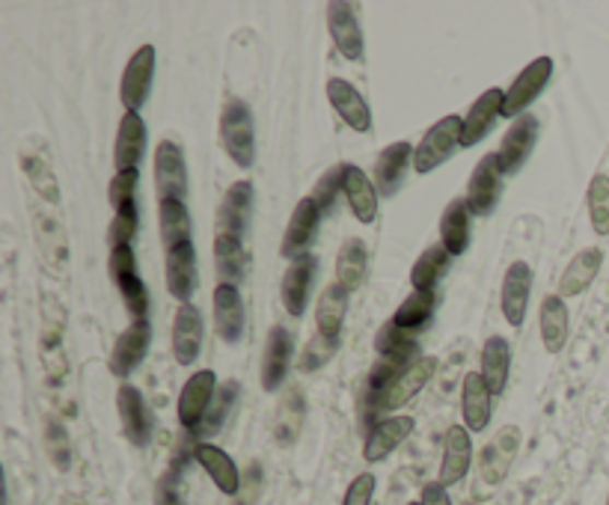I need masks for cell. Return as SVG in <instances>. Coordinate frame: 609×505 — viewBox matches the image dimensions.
I'll return each mask as SVG.
<instances>
[{"mask_svg": "<svg viewBox=\"0 0 609 505\" xmlns=\"http://www.w3.org/2000/svg\"><path fill=\"white\" fill-rule=\"evenodd\" d=\"M211 309H214V330L226 345H238L244 337V301L238 285L221 283L211 295Z\"/></svg>", "mask_w": 609, "mask_h": 505, "instance_id": "2e32d148", "label": "cell"}, {"mask_svg": "<svg viewBox=\"0 0 609 505\" xmlns=\"http://www.w3.org/2000/svg\"><path fill=\"white\" fill-rule=\"evenodd\" d=\"M505 93L503 90H484L473 102V107L464 116V131H461V149H470L476 143H482L484 134L491 131L496 116H503Z\"/></svg>", "mask_w": 609, "mask_h": 505, "instance_id": "484cf974", "label": "cell"}, {"mask_svg": "<svg viewBox=\"0 0 609 505\" xmlns=\"http://www.w3.org/2000/svg\"><path fill=\"white\" fill-rule=\"evenodd\" d=\"M22 167L24 173L31 176L33 185L43 190V197H48V200H57V188H54V176L51 169L45 167V161H36L31 158V155H22Z\"/></svg>", "mask_w": 609, "mask_h": 505, "instance_id": "c3c4849f", "label": "cell"}, {"mask_svg": "<svg viewBox=\"0 0 609 505\" xmlns=\"http://www.w3.org/2000/svg\"><path fill=\"white\" fill-rule=\"evenodd\" d=\"M137 169L116 173L110 188H107V200L114 205V214H137Z\"/></svg>", "mask_w": 609, "mask_h": 505, "instance_id": "f6af8a7d", "label": "cell"}, {"mask_svg": "<svg viewBox=\"0 0 609 505\" xmlns=\"http://www.w3.org/2000/svg\"><path fill=\"white\" fill-rule=\"evenodd\" d=\"M253 214V181H235L223 193L221 209H218V235H235L242 238Z\"/></svg>", "mask_w": 609, "mask_h": 505, "instance_id": "cb8c5ba5", "label": "cell"}, {"mask_svg": "<svg viewBox=\"0 0 609 505\" xmlns=\"http://www.w3.org/2000/svg\"><path fill=\"white\" fill-rule=\"evenodd\" d=\"M176 473H179V467H176L173 473H167L164 479H161L159 505H179V503H176Z\"/></svg>", "mask_w": 609, "mask_h": 505, "instance_id": "816d5d0a", "label": "cell"}, {"mask_svg": "<svg viewBox=\"0 0 609 505\" xmlns=\"http://www.w3.org/2000/svg\"><path fill=\"white\" fill-rule=\"evenodd\" d=\"M413 428H417V420L408 416V413L405 416H387L378 425H372L366 434V443H363V458H366V463L387 461L389 455L396 453L401 443L413 434Z\"/></svg>", "mask_w": 609, "mask_h": 505, "instance_id": "5bb4252c", "label": "cell"}, {"mask_svg": "<svg viewBox=\"0 0 609 505\" xmlns=\"http://www.w3.org/2000/svg\"><path fill=\"white\" fill-rule=\"evenodd\" d=\"M422 505H452L449 500V491L443 488L441 482H429L422 488Z\"/></svg>", "mask_w": 609, "mask_h": 505, "instance_id": "f907efd6", "label": "cell"}, {"mask_svg": "<svg viewBox=\"0 0 609 505\" xmlns=\"http://www.w3.org/2000/svg\"><path fill=\"white\" fill-rule=\"evenodd\" d=\"M529 295H532V268L526 262H512L503 277V295H500L503 316L512 327H524Z\"/></svg>", "mask_w": 609, "mask_h": 505, "instance_id": "ac0fdd59", "label": "cell"}, {"mask_svg": "<svg viewBox=\"0 0 609 505\" xmlns=\"http://www.w3.org/2000/svg\"><path fill=\"white\" fill-rule=\"evenodd\" d=\"M461 131H464V116H443L434 126L422 134V140L413 149V169L420 176H429L434 169L446 164V161L461 149Z\"/></svg>", "mask_w": 609, "mask_h": 505, "instance_id": "6da1fadb", "label": "cell"}, {"mask_svg": "<svg viewBox=\"0 0 609 505\" xmlns=\"http://www.w3.org/2000/svg\"><path fill=\"white\" fill-rule=\"evenodd\" d=\"M600 265H604V250L600 247H586L579 250L567 268L562 271V280H559V297H577L586 292L588 285L595 283Z\"/></svg>", "mask_w": 609, "mask_h": 505, "instance_id": "d6a6232c", "label": "cell"}, {"mask_svg": "<svg viewBox=\"0 0 609 505\" xmlns=\"http://www.w3.org/2000/svg\"><path fill=\"white\" fill-rule=\"evenodd\" d=\"M346 200L351 205V214L360 223H375L378 218V188L375 179H368L366 169H360L358 164H346Z\"/></svg>", "mask_w": 609, "mask_h": 505, "instance_id": "4dcf8cb0", "label": "cell"}, {"mask_svg": "<svg viewBox=\"0 0 609 505\" xmlns=\"http://www.w3.org/2000/svg\"><path fill=\"white\" fill-rule=\"evenodd\" d=\"M473 467V441L464 425H449L443 434V458H441V479L443 488L464 482V475Z\"/></svg>", "mask_w": 609, "mask_h": 505, "instance_id": "9a60e30c", "label": "cell"}, {"mask_svg": "<svg viewBox=\"0 0 609 505\" xmlns=\"http://www.w3.org/2000/svg\"><path fill=\"white\" fill-rule=\"evenodd\" d=\"M221 143L235 164L250 169L256 161V131H253L250 107L244 102H230L221 114Z\"/></svg>", "mask_w": 609, "mask_h": 505, "instance_id": "7a4b0ae2", "label": "cell"}, {"mask_svg": "<svg viewBox=\"0 0 609 505\" xmlns=\"http://www.w3.org/2000/svg\"><path fill=\"white\" fill-rule=\"evenodd\" d=\"M586 205H588V221L592 230L598 235H609V176L607 173H595L588 181L586 190Z\"/></svg>", "mask_w": 609, "mask_h": 505, "instance_id": "7bdbcfd3", "label": "cell"}, {"mask_svg": "<svg viewBox=\"0 0 609 505\" xmlns=\"http://www.w3.org/2000/svg\"><path fill=\"white\" fill-rule=\"evenodd\" d=\"M449 252L443 250V244H429L425 250L420 252V259L410 268V285L413 292H434V285L441 283L443 271L449 265Z\"/></svg>", "mask_w": 609, "mask_h": 505, "instance_id": "74e56055", "label": "cell"}, {"mask_svg": "<svg viewBox=\"0 0 609 505\" xmlns=\"http://www.w3.org/2000/svg\"><path fill=\"white\" fill-rule=\"evenodd\" d=\"M327 98H330V105L348 128H354L360 134L372 131V110H368L366 98L358 93V86L348 84L346 78H330L327 81Z\"/></svg>", "mask_w": 609, "mask_h": 505, "instance_id": "44dd1931", "label": "cell"}, {"mask_svg": "<svg viewBox=\"0 0 609 505\" xmlns=\"http://www.w3.org/2000/svg\"><path fill=\"white\" fill-rule=\"evenodd\" d=\"M536 140H538L536 116L532 114L517 116L515 122L508 126V131H505L503 143H500V152H496L503 176H515L517 169L524 167L526 158H529V155H532V149H536Z\"/></svg>", "mask_w": 609, "mask_h": 505, "instance_id": "7c38bea8", "label": "cell"}, {"mask_svg": "<svg viewBox=\"0 0 609 505\" xmlns=\"http://www.w3.org/2000/svg\"><path fill=\"white\" fill-rule=\"evenodd\" d=\"M517 446H520V428H517V425H505L503 432L494 434V441L484 446L482 458H479V473H482L484 482H503L508 467L515 461Z\"/></svg>", "mask_w": 609, "mask_h": 505, "instance_id": "603a6c76", "label": "cell"}, {"mask_svg": "<svg viewBox=\"0 0 609 505\" xmlns=\"http://www.w3.org/2000/svg\"><path fill=\"white\" fill-rule=\"evenodd\" d=\"M155 188H159L161 202H185L188 197V167H185L179 143H173V140H161L155 146Z\"/></svg>", "mask_w": 609, "mask_h": 505, "instance_id": "ba28073f", "label": "cell"}, {"mask_svg": "<svg viewBox=\"0 0 609 505\" xmlns=\"http://www.w3.org/2000/svg\"><path fill=\"white\" fill-rule=\"evenodd\" d=\"M149 342H152V327H149V321H131L116 337L114 348H110V360H107V366H110L116 378H128L147 360Z\"/></svg>", "mask_w": 609, "mask_h": 505, "instance_id": "8fae6325", "label": "cell"}, {"mask_svg": "<svg viewBox=\"0 0 609 505\" xmlns=\"http://www.w3.org/2000/svg\"><path fill=\"white\" fill-rule=\"evenodd\" d=\"M550 78H553V57H536L532 63L526 66L524 72L515 78V84L505 90V119L515 122L517 116H524V110H529V105L536 102L538 95L544 93Z\"/></svg>", "mask_w": 609, "mask_h": 505, "instance_id": "277c9868", "label": "cell"}, {"mask_svg": "<svg viewBox=\"0 0 609 505\" xmlns=\"http://www.w3.org/2000/svg\"><path fill=\"white\" fill-rule=\"evenodd\" d=\"M607 505H609V496H607Z\"/></svg>", "mask_w": 609, "mask_h": 505, "instance_id": "db71d44e", "label": "cell"}, {"mask_svg": "<svg viewBox=\"0 0 609 505\" xmlns=\"http://www.w3.org/2000/svg\"><path fill=\"white\" fill-rule=\"evenodd\" d=\"M348 316V292L339 283H330L316 304V327L325 337H337Z\"/></svg>", "mask_w": 609, "mask_h": 505, "instance_id": "d590c367", "label": "cell"}, {"mask_svg": "<svg viewBox=\"0 0 609 505\" xmlns=\"http://www.w3.org/2000/svg\"><path fill=\"white\" fill-rule=\"evenodd\" d=\"M375 351L378 357H393V360H405V363H413V354H417V333H408L401 327L393 325L389 318L387 325L380 327L375 333Z\"/></svg>", "mask_w": 609, "mask_h": 505, "instance_id": "b9f144b4", "label": "cell"}, {"mask_svg": "<svg viewBox=\"0 0 609 505\" xmlns=\"http://www.w3.org/2000/svg\"><path fill=\"white\" fill-rule=\"evenodd\" d=\"M147 152V122L143 116L134 110H126V116L119 119L116 128V143H114V167L116 173H126V169H137Z\"/></svg>", "mask_w": 609, "mask_h": 505, "instance_id": "d6986e66", "label": "cell"}, {"mask_svg": "<svg viewBox=\"0 0 609 505\" xmlns=\"http://www.w3.org/2000/svg\"><path fill=\"white\" fill-rule=\"evenodd\" d=\"M413 149L417 146H410L408 140L380 149L378 161H375V188H378L380 197L399 193L405 176H408V167H413Z\"/></svg>", "mask_w": 609, "mask_h": 505, "instance_id": "ffe728a7", "label": "cell"}, {"mask_svg": "<svg viewBox=\"0 0 609 505\" xmlns=\"http://www.w3.org/2000/svg\"><path fill=\"white\" fill-rule=\"evenodd\" d=\"M366 265H368L366 244L360 242V238H348L337 256V283L346 289L348 295L360 289L363 277H366Z\"/></svg>", "mask_w": 609, "mask_h": 505, "instance_id": "f35d334b", "label": "cell"}, {"mask_svg": "<svg viewBox=\"0 0 609 505\" xmlns=\"http://www.w3.org/2000/svg\"><path fill=\"white\" fill-rule=\"evenodd\" d=\"M167 292L181 304H190L197 292V250L194 242L167 250Z\"/></svg>", "mask_w": 609, "mask_h": 505, "instance_id": "f546056e", "label": "cell"}, {"mask_svg": "<svg viewBox=\"0 0 609 505\" xmlns=\"http://www.w3.org/2000/svg\"><path fill=\"white\" fill-rule=\"evenodd\" d=\"M375 488H378V479L372 473H360L354 482L348 484L346 500L342 505H372V496H375Z\"/></svg>", "mask_w": 609, "mask_h": 505, "instance_id": "681fc988", "label": "cell"}, {"mask_svg": "<svg viewBox=\"0 0 609 505\" xmlns=\"http://www.w3.org/2000/svg\"><path fill=\"white\" fill-rule=\"evenodd\" d=\"M152 81H155V48L143 45L128 60L122 81H119V98H122L126 110H134L137 114L140 107L147 105L149 93H152Z\"/></svg>", "mask_w": 609, "mask_h": 505, "instance_id": "9c48e42d", "label": "cell"}, {"mask_svg": "<svg viewBox=\"0 0 609 505\" xmlns=\"http://www.w3.org/2000/svg\"><path fill=\"white\" fill-rule=\"evenodd\" d=\"M437 372V357H417L413 363H410L408 368H401L399 375H396V380L389 384L387 390H384V396L378 399V408H375V413H384V411H399L405 401H410L417 392L425 387L431 380V375Z\"/></svg>", "mask_w": 609, "mask_h": 505, "instance_id": "30bf717a", "label": "cell"}, {"mask_svg": "<svg viewBox=\"0 0 609 505\" xmlns=\"http://www.w3.org/2000/svg\"><path fill=\"white\" fill-rule=\"evenodd\" d=\"M491 401L494 392L488 390V384L479 372H467L461 384V416L464 428L470 434H482L491 422Z\"/></svg>", "mask_w": 609, "mask_h": 505, "instance_id": "d4e9b609", "label": "cell"}, {"mask_svg": "<svg viewBox=\"0 0 609 505\" xmlns=\"http://www.w3.org/2000/svg\"><path fill=\"white\" fill-rule=\"evenodd\" d=\"M238 392H242V387H238V380H226L223 387H218V396H214V401H211L209 408V416H206V422H202L197 432L190 434H218L223 428V422H226V416H230L232 404H235V399H238Z\"/></svg>", "mask_w": 609, "mask_h": 505, "instance_id": "ee69618b", "label": "cell"}, {"mask_svg": "<svg viewBox=\"0 0 609 505\" xmlns=\"http://www.w3.org/2000/svg\"><path fill=\"white\" fill-rule=\"evenodd\" d=\"M339 190H346V164H337V167L325 169V176L318 179V185L313 188L309 197H313V202L321 209V214H327V211L337 205Z\"/></svg>", "mask_w": 609, "mask_h": 505, "instance_id": "7dc6e473", "label": "cell"}, {"mask_svg": "<svg viewBox=\"0 0 609 505\" xmlns=\"http://www.w3.org/2000/svg\"><path fill=\"white\" fill-rule=\"evenodd\" d=\"M538 325H541V342H544L547 354H559L571 337V316H567L565 297L547 295L538 309Z\"/></svg>", "mask_w": 609, "mask_h": 505, "instance_id": "1f68e13d", "label": "cell"}, {"mask_svg": "<svg viewBox=\"0 0 609 505\" xmlns=\"http://www.w3.org/2000/svg\"><path fill=\"white\" fill-rule=\"evenodd\" d=\"M441 244L449 256H461L470 247V209L467 200H452L441 214Z\"/></svg>", "mask_w": 609, "mask_h": 505, "instance_id": "836d02e7", "label": "cell"}, {"mask_svg": "<svg viewBox=\"0 0 609 505\" xmlns=\"http://www.w3.org/2000/svg\"><path fill=\"white\" fill-rule=\"evenodd\" d=\"M159 223H161V242L167 250H176L181 244H190V232H194V223H190L188 205L179 200H164L159 205Z\"/></svg>", "mask_w": 609, "mask_h": 505, "instance_id": "8d00e7d4", "label": "cell"}, {"mask_svg": "<svg viewBox=\"0 0 609 505\" xmlns=\"http://www.w3.org/2000/svg\"><path fill=\"white\" fill-rule=\"evenodd\" d=\"M500 193H503V169H500V158L496 152L484 155L479 164H476L473 176L467 181V209L476 218H491L500 202Z\"/></svg>", "mask_w": 609, "mask_h": 505, "instance_id": "5b68a950", "label": "cell"}, {"mask_svg": "<svg viewBox=\"0 0 609 505\" xmlns=\"http://www.w3.org/2000/svg\"><path fill=\"white\" fill-rule=\"evenodd\" d=\"M408 505H422V503H408Z\"/></svg>", "mask_w": 609, "mask_h": 505, "instance_id": "f5cc1de1", "label": "cell"}, {"mask_svg": "<svg viewBox=\"0 0 609 505\" xmlns=\"http://www.w3.org/2000/svg\"><path fill=\"white\" fill-rule=\"evenodd\" d=\"M110 280H114L116 292L126 301V309L131 321H147L149 316V292L140 274H137V259L131 247H116L110 250V262H107Z\"/></svg>", "mask_w": 609, "mask_h": 505, "instance_id": "3957f363", "label": "cell"}, {"mask_svg": "<svg viewBox=\"0 0 609 505\" xmlns=\"http://www.w3.org/2000/svg\"><path fill=\"white\" fill-rule=\"evenodd\" d=\"M214 396H218V375L211 368H200L185 380L179 392V422L185 432H197L206 422Z\"/></svg>", "mask_w": 609, "mask_h": 505, "instance_id": "8992f818", "label": "cell"}, {"mask_svg": "<svg viewBox=\"0 0 609 505\" xmlns=\"http://www.w3.org/2000/svg\"><path fill=\"white\" fill-rule=\"evenodd\" d=\"M202 313L194 304H181L173 316V357L179 366H194L202 348Z\"/></svg>", "mask_w": 609, "mask_h": 505, "instance_id": "e0dca14e", "label": "cell"}, {"mask_svg": "<svg viewBox=\"0 0 609 505\" xmlns=\"http://www.w3.org/2000/svg\"><path fill=\"white\" fill-rule=\"evenodd\" d=\"M313 277H316V259L306 252L301 259H294L285 268L283 283H280V295H283L285 313L292 318H304L306 306H309V289H313Z\"/></svg>", "mask_w": 609, "mask_h": 505, "instance_id": "7402d4cb", "label": "cell"}, {"mask_svg": "<svg viewBox=\"0 0 609 505\" xmlns=\"http://www.w3.org/2000/svg\"><path fill=\"white\" fill-rule=\"evenodd\" d=\"M214 265H218V274L223 277V283L235 285V280H242L244 268H247L242 238H235V235H214Z\"/></svg>", "mask_w": 609, "mask_h": 505, "instance_id": "60d3db41", "label": "cell"}, {"mask_svg": "<svg viewBox=\"0 0 609 505\" xmlns=\"http://www.w3.org/2000/svg\"><path fill=\"white\" fill-rule=\"evenodd\" d=\"M508 368H512L508 339L491 337L482 348V368H479V375H482L488 390L494 392V396H503L505 384H508Z\"/></svg>", "mask_w": 609, "mask_h": 505, "instance_id": "e575fe53", "label": "cell"}, {"mask_svg": "<svg viewBox=\"0 0 609 505\" xmlns=\"http://www.w3.org/2000/svg\"><path fill=\"white\" fill-rule=\"evenodd\" d=\"M292 366V337L285 327H271L262 354V387L268 392H277L283 387L285 375Z\"/></svg>", "mask_w": 609, "mask_h": 505, "instance_id": "f1b7e54d", "label": "cell"}, {"mask_svg": "<svg viewBox=\"0 0 609 505\" xmlns=\"http://www.w3.org/2000/svg\"><path fill=\"white\" fill-rule=\"evenodd\" d=\"M197 463H200L206 475H209L211 482L218 484V491L226 496H238L242 494V470H238V463L232 461L230 455L223 453L221 446H214V443H200L197 446Z\"/></svg>", "mask_w": 609, "mask_h": 505, "instance_id": "83f0119b", "label": "cell"}, {"mask_svg": "<svg viewBox=\"0 0 609 505\" xmlns=\"http://www.w3.org/2000/svg\"><path fill=\"white\" fill-rule=\"evenodd\" d=\"M337 348H339L337 337H325V333H316V337L306 342L304 354H301V360H297V368H301V372H306V375H313V372H318V368L327 366V363L333 360Z\"/></svg>", "mask_w": 609, "mask_h": 505, "instance_id": "bcb514c9", "label": "cell"}, {"mask_svg": "<svg viewBox=\"0 0 609 505\" xmlns=\"http://www.w3.org/2000/svg\"><path fill=\"white\" fill-rule=\"evenodd\" d=\"M434 304H437L434 292H410V295L401 301L399 309H396L393 325L408 330V333H420V330L429 327L431 316H434Z\"/></svg>", "mask_w": 609, "mask_h": 505, "instance_id": "ab89813d", "label": "cell"}, {"mask_svg": "<svg viewBox=\"0 0 609 505\" xmlns=\"http://www.w3.org/2000/svg\"><path fill=\"white\" fill-rule=\"evenodd\" d=\"M318 226H321V209L313 202V197H304V200L294 205L292 218H289L280 252H283L285 259H292V262L306 256L309 244L316 242Z\"/></svg>", "mask_w": 609, "mask_h": 505, "instance_id": "4fadbf2b", "label": "cell"}, {"mask_svg": "<svg viewBox=\"0 0 609 505\" xmlns=\"http://www.w3.org/2000/svg\"><path fill=\"white\" fill-rule=\"evenodd\" d=\"M116 411H119V420H122V434L134 446H147L152 441V420H149V408L143 396L137 387L126 384L116 392Z\"/></svg>", "mask_w": 609, "mask_h": 505, "instance_id": "4316f807", "label": "cell"}, {"mask_svg": "<svg viewBox=\"0 0 609 505\" xmlns=\"http://www.w3.org/2000/svg\"><path fill=\"white\" fill-rule=\"evenodd\" d=\"M327 31L337 45V51L346 57L348 63L363 60V27H360L358 7L348 0H333L327 3Z\"/></svg>", "mask_w": 609, "mask_h": 505, "instance_id": "52a82bcc", "label": "cell"}]
</instances>
